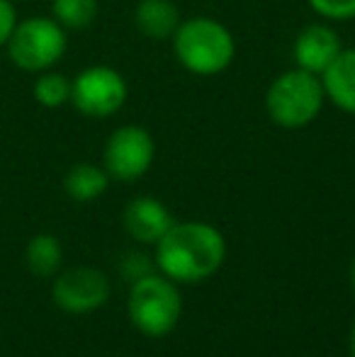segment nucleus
I'll return each instance as SVG.
<instances>
[{"mask_svg": "<svg viewBox=\"0 0 355 357\" xmlns=\"http://www.w3.org/2000/svg\"><path fill=\"white\" fill-rule=\"evenodd\" d=\"M227 258L222 231L204 221L173 224L156 243V265L173 282H202L212 278Z\"/></svg>", "mask_w": 355, "mask_h": 357, "instance_id": "f257e3e1", "label": "nucleus"}, {"mask_svg": "<svg viewBox=\"0 0 355 357\" xmlns=\"http://www.w3.org/2000/svg\"><path fill=\"white\" fill-rule=\"evenodd\" d=\"M173 49L178 61L197 75L222 73L236 54L229 29L212 17H192L180 22L173 34Z\"/></svg>", "mask_w": 355, "mask_h": 357, "instance_id": "f03ea898", "label": "nucleus"}, {"mask_svg": "<svg viewBox=\"0 0 355 357\" xmlns=\"http://www.w3.org/2000/svg\"><path fill=\"white\" fill-rule=\"evenodd\" d=\"M324 95L326 93L317 75L294 68L273 80L266 95V109L278 127L302 129L319 117Z\"/></svg>", "mask_w": 355, "mask_h": 357, "instance_id": "7ed1b4c3", "label": "nucleus"}, {"mask_svg": "<svg viewBox=\"0 0 355 357\" xmlns=\"http://www.w3.org/2000/svg\"><path fill=\"white\" fill-rule=\"evenodd\" d=\"M183 316V296L166 275H146L132 282L129 291V319L139 333L149 338L168 335Z\"/></svg>", "mask_w": 355, "mask_h": 357, "instance_id": "20e7f679", "label": "nucleus"}, {"mask_svg": "<svg viewBox=\"0 0 355 357\" xmlns=\"http://www.w3.org/2000/svg\"><path fill=\"white\" fill-rule=\"evenodd\" d=\"M5 49L10 61L22 71H49L66 54V29L54 17L20 20Z\"/></svg>", "mask_w": 355, "mask_h": 357, "instance_id": "39448f33", "label": "nucleus"}, {"mask_svg": "<svg viewBox=\"0 0 355 357\" xmlns=\"http://www.w3.org/2000/svg\"><path fill=\"white\" fill-rule=\"evenodd\" d=\"M71 102L86 117H109L127 102V80L109 66H90L71 80Z\"/></svg>", "mask_w": 355, "mask_h": 357, "instance_id": "423d86ee", "label": "nucleus"}, {"mask_svg": "<svg viewBox=\"0 0 355 357\" xmlns=\"http://www.w3.org/2000/svg\"><path fill=\"white\" fill-rule=\"evenodd\" d=\"M153 139L144 127L127 124L112 132V137L105 144V170L109 178L132 183L139 180L153 163Z\"/></svg>", "mask_w": 355, "mask_h": 357, "instance_id": "0eeeda50", "label": "nucleus"}, {"mask_svg": "<svg viewBox=\"0 0 355 357\" xmlns=\"http://www.w3.org/2000/svg\"><path fill=\"white\" fill-rule=\"evenodd\" d=\"M109 296V282L98 268L78 265L56 275L52 284V299L66 314L98 311Z\"/></svg>", "mask_w": 355, "mask_h": 357, "instance_id": "6e6552de", "label": "nucleus"}, {"mask_svg": "<svg viewBox=\"0 0 355 357\" xmlns=\"http://www.w3.org/2000/svg\"><path fill=\"white\" fill-rule=\"evenodd\" d=\"M341 52V37L328 24H309L299 32L297 42H294L297 66L314 75L326 71Z\"/></svg>", "mask_w": 355, "mask_h": 357, "instance_id": "1a4fd4ad", "label": "nucleus"}, {"mask_svg": "<svg viewBox=\"0 0 355 357\" xmlns=\"http://www.w3.org/2000/svg\"><path fill=\"white\" fill-rule=\"evenodd\" d=\"M124 229L137 243L144 245H156L163 236L168 234L176 221L166 204L158 202L156 197H137L127 204L124 209Z\"/></svg>", "mask_w": 355, "mask_h": 357, "instance_id": "9d476101", "label": "nucleus"}, {"mask_svg": "<svg viewBox=\"0 0 355 357\" xmlns=\"http://www.w3.org/2000/svg\"><path fill=\"white\" fill-rule=\"evenodd\" d=\"M322 78L328 100L343 112L355 114V49H343Z\"/></svg>", "mask_w": 355, "mask_h": 357, "instance_id": "9b49d317", "label": "nucleus"}, {"mask_svg": "<svg viewBox=\"0 0 355 357\" xmlns=\"http://www.w3.org/2000/svg\"><path fill=\"white\" fill-rule=\"evenodd\" d=\"M134 22L149 39H166L180 27V13L171 0H142L134 13Z\"/></svg>", "mask_w": 355, "mask_h": 357, "instance_id": "f8f14e48", "label": "nucleus"}, {"mask_svg": "<svg viewBox=\"0 0 355 357\" xmlns=\"http://www.w3.org/2000/svg\"><path fill=\"white\" fill-rule=\"evenodd\" d=\"M109 175L105 168L93 163H76L63 178V190L76 202H93L107 190Z\"/></svg>", "mask_w": 355, "mask_h": 357, "instance_id": "ddd939ff", "label": "nucleus"}, {"mask_svg": "<svg viewBox=\"0 0 355 357\" xmlns=\"http://www.w3.org/2000/svg\"><path fill=\"white\" fill-rule=\"evenodd\" d=\"M24 263L29 273L37 278H52L61 270L63 263V248L61 241L52 234H39L29 238L27 250H24Z\"/></svg>", "mask_w": 355, "mask_h": 357, "instance_id": "4468645a", "label": "nucleus"}, {"mask_svg": "<svg viewBox=\"0 0 355 357\" xmlns=\"http://www.w3.org/2000/svg\"><path fill=\"white\" fill-rule=\"evenodd\" d=\"M52 13L63 29H83L98 15V0H52Z\"/></svg>", "mask_w": 355, "mask_h": 357, "instance_id": "2eb2a0df", "label": "nucleus"}, {"mask_svg": "<svg viewBox=\"0 0 355 357\" xmlns=\"http://www.w3.org/2000/svg\"><path fill=\"white\" fill-rule=\"evenodd\" d=\"M32 93H34V100H37L42 107L56 109L71 100V80L61 73L42 71L37 83H34Z\"/></svg>", "mask_w": 355, "mask_h": 357, "instance_id": "dca6fc26", "label": "nucleus"}, {"mask_svg": "<svg viewBox=\"0 0 355 357\" xmlns=\"http://www.w3.org/2000/svg\"><path fill=\"white\" fill-rule=\"evenodd\" d=\"M312 8L326 20L355 17V0H309Z\"/></svg>", "mask_w": 355, "mask_h": 357, "instance_id": "f3484780", "label": "nucleus"}, {"mask_svg": "<svg viewBox=\"0 0 355 357\" xmlns=\"http://www.w3.org/2000/svg\"><path fill=\"white\" fill-rule=\"evenodd\" d=\"M17 10L10 0H0V49L8 47L15 27H17Z\"/></svg>", "mask_w": 355, "mask_h": 357, "instance_id": "a211bd4d", "label": "nucleus"}, {"mask_svg": "<svg viewBox=\"0 0 355 357\" xmlns=\"http://www.w3.org/2000/svg\"><path fill=\"white\" fill-rule=\"evenodd\" d=\"M122 273H124V278H129L132 282H137V280L151 275V260H149L146 255H142V253H132V255H127V258H124Z\"/></svg>", "mask_w": 355, "mask_h": 357, "instance_id": "6ab92c4d", "label": "nucleus"}, {"mask_svg": "<svg viewBox=\"0 0 355 357\" xmlns=\"http://www.w3.org/2000/svg\"><path fill=\"white\" fill-rule=\"evenodd\" d=\"M348 353H351V357H355V321L351 326V335H348Z\"/></svg>", "mask_w": 355, "mask_h": 357, "instance_id": "aec40b11", "label": "nucleus"}, {"mask_svg": "<svg viewBox=\"0 0 355 357\" xmlns=\"http://www.w3.org/2000/svg\"><path fill=\"white\" fill-rule=\"evenodd\" d=\"M348 280H351V287H353V291H355V258H353V263H351V273H348Z\"/></svg>", "mask_w": 355, "mask_h": 357, "instance_id": "412c9836", "label": "nucleus"}]
</instances>
